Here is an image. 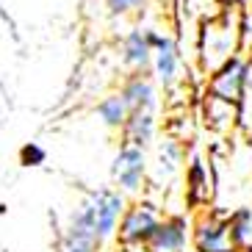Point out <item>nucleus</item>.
<instances>
[{
    "mask_svg": "<svg viewBox=\"0 0 252 252\" xmlns=\"http://www.w3.org/2000/svg\"><path fill=\"white\" fill-rule=\"evenodd\" d=\"M241 45V23L238 17H230V11L205 20L200 31V61L208 72H214L238 53Z\"/></svg>",
    "mask_w": 252,
    "mask_h": 252,
    "instance_id": "1",
    "label": "nucleus"
},
{
    "mask_svg": "<svg viewBox=\"0 0 252 252\" xmlns=\"http://www.w3.org/2000/svg\"><path fill=\"white\" fill-rule=\"evenodd\" d=\"M161 219H163V214L156 202H150V200L127 202L125 214H122V219H119V224H117V236L114 238H117L119 247H125V250L144 247Z\"/></svg>",
    "mask_w": 252,
    "mask_h": 252,
    "instance_id": "2",
    "label": "nucleus"
},
{
    "mask_svg": "<svg viewBox=\"0 0 252 252\" xmlns=\"http://www.w3.org/2000/svg\"><path fill=\"white\" fill-rule=\"evenodd\" d=\"M147 172H150L147 150H139L133 144L122 141L117 156H114V163H111L114 189H119L125 197H136L144 189V183H147Z\"/></svg>",
    "mask_w": 252,
    "mask_h": 252,
    "instance_id": "3",
    "label": "nucleus"
},
{
    "mask_svg": "<svg viewBox=\"0 0 252 252\" xmlns=\"http://www.w3.org/2000/svg\"><path fill=\"white\" fill-rule=\"evenodd\" d=\"M86 197H89L92 211H94V230H97V236H100V241L114 238L117 236V224L127 208V197L119 189H111V186L89 189Z\"/></svg>",
    "mask_w": 252,
    "mask_h": 252,
    "instance_id": "4",
    "label": "nucleus"
},
{
    "mask_svg": "<svg viewBox=\"0 0 252 252\" xmlns=\"http://www.w3.org/2000/svg\"><path fill=\"white\" fill-rule=\"evenodd\" d=\"M247 86H250V64L241 56H230L222 67L211 72V81H208L211 94H219L224 100H236V103L244 100Z\"/></svg>",
    "mask_w": 252,
    "mask_h": 252,
    "instance_id": "5",
    "label": "nucleus"
},
{
    "mask_svg": "<svg viewBox=\"0 0 252 252\" xmlns=\"http://www.w3.org/2000/svg\"><path fill=\"white\" fill-rule=\"evenodd\" d=\"M194 250L197 252H238L227 230V216L222 214H202L191 227Z\"/></svg>",
    "mask_w": 252,
    "mask_h": 252,
    "instance_id": "6",
    "label": "nucleus"
},
{
    "mask_svg": "<svg viewBox=\"0 0 252 252\" xmlns=\"http://www.w3.org/2000/svg\"><path fill=\"white\" fill-rule=\"evenodd\" d=\"M119 94L127 111H156L158 108V86L150 72H130L119 83Z\"/></svg>",
    "mask_w": 252,
    "mask_h": 252,
    "instance_id": "7",
    "label": "nucleus"
},
{
    "mask_svg": "<svg viewBox=\"0 0 252 252\" xmlns=\"http://www.w3.org/2000/svg\"><path fill=\"white\" fill-rule=\"evenodd\" d=\"M189 222L183 216H163L158 227L153 230L150 241L144 244L147 252H186L189 244Z\"/></svg>",
    "mask_w": 252,
    "mask_h": 252,
    "instance_id": "8",
    "label": "nucleus"
},
{
    "mask_svg": "<svg viewBox=\"0 0 252 252\" xmlns=\"http://www.w3.org/2000/svg\"><path fill=\"white\" fill-rule=\"evenodd\" d=\"M202 119L214 133H230L241 119V103L205 92V97H202Z\"/></svg>",
    "mask_w": 252,
    "mask_h": 252,
    "instance_id": "9",
    "label": "nucleus"
},
{
    "mask_svg": "<svg viewBox=\"0 0 252 252\" xmlns=\"http://www.w3.org/2000/svg\"><path fill=\"white\" fill-rule=\"evenodd\" d=\"M119 59L130 72H147L153 64V47L147 42L144 28H130L122 36V47H119Z\"/></svg>",
    "mask_w": 252,
    "mask_h": 252,
    "instance_id": "10",
    "label": "nucleus"
},
{
    "mask_svg": "<svg viewBox=\"0 0 252 252\" xmlns=\"http://www.w3.org/2000/svg\"><path fill=\"white\" fill-rule=\"evenodd\" d=\"M186 161V147H183V139L178 136H166V139L158 144L156 150V161L150 163V169H153V180H172L178 175L180 163ZM150 175V172H147Z\"/></svg>",
    "mask_w": 252,
    "mask_h": 252,
    "instance_id": "11",
    "label": "nucleus"
},
{
    "mask_svg": "<svg viewBox=\"0 0 252 252\" xmlns=\"http://www.w3.org/2000/svg\"><path fill=\"white\" fill-rule=\"evenodd\" d=\"M156 130H158L156 111H130L119 133H122V141H125V144L147 150L150 144L156 141Z\"/></svg>",
    "mask_w": 252,
    "mask_h": 252,
    "instance_id": "12",
    "label": "nucleus"
},
{
    "mask_svg": "<svg viewBox=\"0 0 252 252\" xmlns=\"http://www.w3.org/2000/svg\"><path fill=\"white\" fill-rule=\"evenodd\" d=\"M214 191V180L208 175V166L202 163V158H191L186 166V197L191 205H205L211 200Z\"/></svg>",
    "mask_w": 252,
    "mask_h": 252,
    "instance_id": "13",
    "label": "nucleus"
},
{
    "mask_svg": "<svg viewBox=\"0 0 252 252\" xmlns=\"http://www.w3.org/2000/svg\"><path fill=\"white\" fill-rule=\"evenodd\" d=\"M97 119L103 122L108 130H122V125H125V119H127V105L125 100H122V94L119 92H111V94H105L100 103H97Z\"/></svg>",
    "mask_w": 252,
    "mask_h": 252,
    "instance_id": "14",
    "label": "nucleus"
},
{
    "mask_svg": "<svg viewBox=\"0 0 252 252\" xmlns=\"http://www.w3.org/2000/svg\"><path fill=\"white\" fill-rule=\"evenodd\" d=\"M227 230L233 244L244 250L252 241V208H236L233 214H227Z\"/></svg>",
    "mask_w": 252,
    "mask_h": 252,
    "instance_id": "15",
    "label": "nucleus"
},
{
    "mask_svg": "<svg viewBox=\"0 0 252 252\" xmlns=\"http://www.w3.org/2000/svg\"><path fill=\"white\" fill-rule=\"evenodd\" d=\"M144 6H147V0H103L105 14L111 17V20H122V17H136V20H141Z\"/></svg>",
    "mask_w": 252,
    "mask_h": 252,
    "instance_id": "16",
    "label": "nucleus"
},
{
    "mask_svg": "<svg viewBox=\"0 0 252 252\" xmlns=\"http://www.w3.org/2000/svg\"><path fill=\"white\" fill-rule=\"evenodd\" d=\"M17 161H20V166H25V169L45 166L47 163V150L42 147L39 141H25L23 147H20V153H17Z\"/></svg>",
    "mask_w": 252,
    "mask_h": 252,
    "instance_id": "17",
    "label": "nucleus"
},
{
    "mask_svg": "<svg viewBox=\"0 0 252 252\" xmlns=\"http://www.w3.org/2000/svg\"><path fill=\"white\" fill-rule=\"evenodd\" d=\"M158 6H161V11H175V6H178V0H156Z\"/></svg>",
    "mask_w": 252,
    "mask_h": 252,
    "instance_id": "18",
    "label": "nucleus"
},
{
    "mask_svg": "<svg viewBox=\"0 0 252 252\" xmlns=\"http://www.w3.org/2000/svg\"><path fill=\"white\" fill-rule=\"evenodd\" d=\"M241 252H252V247H250V244H247V247H244V250H241Z\"/></svg>",
    "mask_w": 252,
    "mask_h": 252,
    "instance_id": "19",
    "label": "nucleus"
},
{
    "mask_svg": "<svg viewBox=\"0 0 252 252\" xmlns=\"http://www.w3.org/2000/svg\"><path fill=\"white\" fill-rule=\"evenodd\" d=\"M0 17H3V20H8V17H6V14H3V8H0Z\"/></svg>",
    "mask_w": 252,
    "mask_h": 252,
    "instance_id": "20",
    "label": "nucleus"
},
{
    "mask_svg": "<svg viewBox=\"0 0 252 252\" xmlns=\"http://www.w3.org/2000/svg\"><path fill=\"white\" fill-rule=\"evenodd\" d=\"M250 133H252V130H250Z\"/></svg>",
    "mask_w": 252,
    "mask_h": 252,
    "instance_id": "21",
    "label": "nucleus"
}]
</instances>
